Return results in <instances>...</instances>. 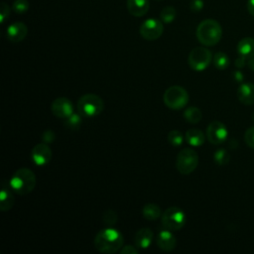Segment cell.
Masks as SVG:
<instances>
[{
    "label": "cell",
    "mask_w": 254,
    "mask_h": 254,
    "mask_svg": "<svg viewBox=\"0 0 254 254\" xmlns=\"http://www.w3.org/2000/svg\"><path fill=\"white\" fill-rule=\"evenodd\" d=\"M246 64V58L239 55V57L235 60V66L236 67H243Z\"/></svg>",
    "instance_id": "obj_35"
},
{
    "label": "cell",
    "mask_w": 254,
    "mask_h": 254,
    "mask_svg": "<svg viewBox=\"0 0 254 254\" xmlns=\"http://www.w3.org/2000/svg\"><path fill=\"white\" fill-rule=\"evenodd\" d=\"M28 34V28L26 24L22 22H15L12 23L6 32L7 39L12 43H20L22 42Z\"/></svg>",
    "instance_id": "obj_14"
},
{
    "label": "cell",
    "mask_w": 254,
    "mask_h": 254,
    "mask_svg": "<svg viewBox=\"0 0 254 254\" xmlns=\"http://www.w3.org/2000/svg\"><path fill=\"white\" fill-rule=\"evenodd\" d=\"M233 76H234V79L236 81H242L243 80V74L241 71L239 70H236L234 73H233Z\"/></svg>",
    "instance_id": "obj_37"
},
{
    "label": "cell",
    "mask_w": 254,
    "mask_h": 254,
    "mask_svg": "<svg viewBox=\"0 0 254 254\" xmlns=\"http://www.w3.org/2000/svg\"><path fill=\"white\" fill-rule=\"evenodd\" d=\"M9 16V7L6 3H1V7H0V18H1V23H3L5 21V19Z\"/></svg>",
    "instance_id": "obj_32"
},
{
    "label": "cell",
    "mask_w": 254,
    "mask_h": 254,
    "mask_svg": "<svg viewBox=\"0 0 254 254\" xmlns=\"http://www.w3.org/2000/svg\"><path fill=\"white\" fill-rule=\"evenodd\" d=\"M203 6V3L201 0H191L190 3V10H192L193 12H197L200 11L201 8Z\"/></svg>",
    "instance_id": "obj_34"
},
{
    "label": "cell",
    "mask_w": 254,
    "mask_h": 254,
    "mask_svg": "<svg viewBox=\"0 0 254 254\" xmlns=\"http://www.w3.org/2000/svg\"><path fill=\"white\" fill-rule=\"evenodd\" d=\"M52 150L47 143H39L31 151V160L36 166H46L52 160Z\"/></svg>",
    "instance_id": "obj_11"
},
{
    "label": "cell",
    "mask_w": 254,
    "mask_h": 254,
    "mask_svg": "<svg viewBox=\"0 0 254 254\" xmlns=\"http://www.w3.org/2000/svg\"><path fill=\"white\" fill-rule=\"evenodd\" d=\"M138 248L132 245H126L120 249L121 254H138Z\"/></svg>",
    "instance_id": "obj_33"
},
{
    "label": "cell",
    "mask_w": 254,
    "mask_h": 254,
    "mask_svg": "<svg viewBox=\"0 0 254 254\" xmlns=\"http://www.w3.org/2000/svg\"><path fill=\"white\" fill-rule=\"evenodd\" d=\"M126 3L129 13L135 17L144 16L150 8L149 0H127Z\"/></svg>",
    "instance_id": "obj_18"
},
{
    "label": "cell",
    "mask_w": 254,
    "mask_h": 254,
    "mask_svg": "<svg viewBox=\"0 0 254 254\" xmlns=\"http://www.w3.org/2000/svg\"><path fill=\"white\" fill-rule=\"evenodd\" d=\"M93 243L95 249L100 253L113 254L123 247L124 238L119 230L109 226L96 233Z\"/></svg>",
    "instance_id": "obj_1"
},
{
    "label": "cell",
    "mask_w": 254,
    "mask_h": 254,
    "mask_svg": "<svg viewBox=\"0 0 254 254\" xmlns=\"http://www.w3.org/2000/svg\"><path fill=\"white\" fill-rule=\"evenodd\" d=\"M142 214L147 220H156L161 215V208L156 203H147L142 208Z\"/></svg>",
    "instance_id": "obj_21"
},
{
    "label": "cell",
    "mask_w": 254,
    "mask_h": 254,
    "mask_svg": "<svg viewBox=\"0 0 254 254\" xmlns=\"http://www.w3.org/2000/svg\"><path fill=\"white\" fill-rule=\"evenodd\" d=\"M247 9H248V12L254 16V0H248L247 2Z\"/></svg>",
    "instance_id": "obj_36"
},
{
    "label": "cell",
    "mask_w": 254,
    "mask_h": 254,
    "mask_svg": "<svg viewBox=\"0 0 254 254\" xmlns=\"http://www.w3.org/2000/svg\"><path fill=\"white\" fill-rule=\"evenodd\" d=\"M161 221L164 228L172 231L180 230L186 223L185 211L179 206H171L162 213Z\"/></svg>",
    "instance_id": "obj_6"
},
{
    "label": "cell",
    "mask_w": 254,
    "mask_h": 254,
    "mask_svg": "<svg viewBox=\"0 0 254 254\" xmlns=\"http://www.w3.org/2000/svg\"><path fill=\"white\" fill-rule=\"evenodd\" d=\"M238 54L246 59H250L254 56V39L250 37L243 38L237 45Z\"/></svg>",
    "instance_id": "obj_20"
},
{
    "label": "cell",
    "mask_w": 254,
    "mask_h": 254,
    "mask_svg": "<svg viewBox=\"0 0 254 254\" xmlns=\"http://www.w3.org/2000/svg\"><path fill=\"white\" fill-rule=\"evenodd\" d=\"M198 165L197 153L190 148L183 149L177 156L176 167L178 171L183 175H189L192 173Z\"/></svg>",
    "instance_id": "obj_7"
},
{
    "label": "cell",
    "mask_w": 254,
    "mask_h": 254,
    "mask_svg": "<svg viewBox=\"0 0 254 254\" xmlns=\"http://www.w3.org/2000/svg\"><path fill=\"white\" fill-rule=\"evenodd\" d=\"M167 139H168V142L172 146L179 147L184 142V135L179 130H172V131L169 132V134L167 136Z\"/></svg>",
    "instance_id": "obj_25"
},
{
    "label": "cell",
    "mask_w": 254,
    "mask_h": 254,
    "mask_svg": "<svg viewBox=\"0 0 254 254\" xmlns=\"http://www.w3.org/2000/svg\"><path fill=\"white\" fill-rule=\"evenodd\" d=\"M117 220H118V215H117V213H116L114 210H112V209L106 210V211L103 213V215H102V221H103V223H104L105 225H107V226H110V227H111L112 225L116 224Z\"/></svg>",
    "instance_id": "obj_28"
},
{
    "label": "cell",
    "mask_w": 254,
    "mask_h": 254,
    "mask_svg": "<svg viewBox=\"0 0 254 254\" xmlns=\"http://www.w3.org/2000/svg\"><path fill=\"white\" fill-rule=\"evenodd\" d=\"M82 117L83 116L80 113H72L64 119V125L69 129H77L82 123Z\"/></svg>",
    "instance_id": "obj_24"
},
{
    "label": "cell",
    "mask_w": 254,
    "mask_h": 254,
    "mask_svg": "<svg viewBox=\"0 0 254 254\" xmlns=\"http://www.w3.org/2000/svg\"><path fill=\"white\" fill-rule=\"evenodd\" d=\"M9 184L15 193L19 195H26L35 189V173L28 168H20L12 175Z\"/></svg>",
    "instance_id": "obj_3"
},
{
    "label": "cell",
    "mask_w": 254,
    "mask_h": 254,
    "mask_svg": "<svg viewBox=\"0 0 254 254\" xmlns=\"http://www.w3.org/2000/svg\"><path fill=\"white\" fill-rule=\"evenodd\" d=\"M15 204V198L13 194V190L10 187V184L4 182L2 184L0 191V210L7 211L10 210Z\"/></svg>",
    "instance_id": "obj_15"
},
{
    "label": "cell",
    "mask_w": 254,
    "mask_h": 254,
    "mask_svg": "<svg viewBox=\"0 0 254 254\" xmlns=\"http://www.w3.org/2000/svg\"><path fill=\"white\" fill-rule=\"evenodd\" d=\"M195 35L200 44L206 47H211L220 41L222 37V29L217 21L213 19H205L198 24Z\"/></svg>",
    "instance_id": "obj_2"
},
{
    "label": "cell",
    "mask_w": 254,
    "mask_h": 254,
    "mask_svg": "<svg viewBox=\"0 0 254 254\" xmlns=\"http://www.w3.org/2000/svg\"><path fill=\"white\" fill-rule=\"evenodd\" d=\"M212 56L208 49L204 47H195L189 54L188 64L193 70L201 71L209 65Z\"/></svg>",
    "instance_id": "obj_8"
},
{
    "label": "cell",
    "mask_w": 254,
    "mask_h": 254,
    "mask_svg": "<svg viewBox=\"0 0 254 254\" xmlns=\"http://www.w3.org/2000/svg\"><path fill=\"white\" fill-rule=\"evenodd\" d=\"M53 114L61 119H65L73 113V105L66 97L56 98L51 106Z\"/></svg>",
    "instance_id": "obj_12"
},
{
    "label": "cell",
    "mask_w": 254,
    "mask_h": 254,
    "mask_svg": "<svg viewBox=\"0 0 254 254\" xmlns=\"http://www.w3.org/2000/svg\"><path fill=\"white\" fill-rule=\"evenodd\" d=\"M189 99L188 91L180 85H172L168 87L163 95L165 105L174 110H180L185 107L188 104Z\"/></svg>",
    "instance_id": "obj_5"
},
{
    "label": "cell",
    "mask_w": 254,
    "mask_h": 254,
    "mask_svg": "<svg viewBox=\"0 0 254 254\" xmlns=\"http://www.w3.org/2000/svg\"><path fill=\"white\" fill-rule=\"evenodd\" d=\"M77 110L83 117H94L99 115L103 108L104 102L102 98L94 93L83 94L77 100Z\"/></svg>",
    "instance_id": "obj_4"
},
{
    "label": "cell",
    "mask_w": 254,
    "mask_h": 254,
    "mask_svg": "<svg viewBox=\"0 0 254 254\" xmlns=\"http://www.w3.org/2000/svg\"><path fill=\"white\" fill-rule=\"evenodd\" d=\"M156 242L158 247L165 252H170L174 250L177 245V239L175 235L172 233V230H169L167 228H164L158 233Z\"/></svg>",
    "instance_id": "obj_13"
},
{
    "label": "cell",
    "mask_w": 254,
    "mask_h": 254,
    "mask_svg": "<svg viewBox=\"0 0 254 254\" xmlns=\"http://www.w3.org/2000/svg\"><path fill=\"white\" fill-rule=\"evenodd\" d=\"M185 139L187 143L190 144V146L198 147L204 143L205 136L201 130L196 128H190L186 132Z\"/></svg>",
    "instance_id": "obj_19"
},
{
    "label": "cell",
    "mask_w": 254,
    "mask_h": 254,
    "mask_svg": "<svg viewBox=\"0 0 254 254\" xmlns=\"http://www.w3.org/2000/svg\"><path fill=\"white\" fill-rule=\"evenodd\" d=\"M214 162L219 166L226 165L230 160V155L225 149H218L213 154Z\"/></svg>",
    "instance_id": "obj_26"
},
{
    "label": "cell",
    "mask_w": 254,
    "mask_h": 254,
    "mask_svg": "<svg viewBox=\"0 0 254 254\" xmlns=\"http://www.w3.org/2000/svg\"><path fill=\"white\" fill-rule=\"evenodd\" d=\"M160 18L164 23H172L176 18V9L172 6L165 7L160 13Z\"/></svg>",
    "instance_id": "obj_27"
},
{
    "label": "cell",
    "mask_w": 254,
    "mask_h": 254,
    "mask_svg": "<svg viewBox=\"0 0 254 254\" xmlns=\"http://www.w3.org/2000/svg\"><path fill=\"white\" fill-rule=\"evenodd\" d=\"M229 58L226 54L222 52H218L213 57V64L216 68L222 70L225 69L229 65Z\"/></svg>",
    "instance_id": "obj_23"
},
{
    "label": "cell",
    "mask_w": 254,
    "mask_h": 254,
    "mask_svg": "<svg viewBox=\"0 0 254 254\" xmlns=\"http://www.w3.org/2000/svg\"><path fill=\"white\" fill-rule=\"evenodd\" d=\"M56 139V134L52 130H46L42 135V140L45 143H52Z\"/></svg>",
    "instance_id": "obj_31"
},
{
    "label": "cell",
    "mask_w": 254,
    "mask_h": 254,
    "mask_svg": "<svg viewBox=\"0 0 254 254\" xmlns=\"http://www.w3.org/2000/svg\"><path fill=\"white\" fill-rule=\"evenodd\" d=\"M153 231L149 227H143L140 228L134 237V243L135 246L138 249H147L152 243L153 240Z\"/></svg>",
    "instance_id": "obj_16"
},
{
    "label": "cell",
    "mask_w": 254,
    "mask_h": 254,
    "mask_svg": "<svg viewBox=\"0 0 254 254\" xmlns=\"http://www.w3.org/2000/svg\"><path fill=\"white\" fill-rule=\"evenodd\" d=\"M237 97L243 104H254V84L250 82L241 83L237 89Z\"/></svg>",
    "instance_id": "obj_17"
},
{
    "label": "cell",
    "mask_w": 254,
    "mask_h": 254,
    "mask_svg": "<svg viewBox=\"0 0 254 254\" xmlns=\"http://www.w3.org/2000/svg\"><path fill=\"white\" fill-rule=\"evenodd\" d=\"M253 120H254V114H253Z\"/></svg>",
    "instance_id": "obj_39"
},
{
    "label": "cell",
    "mask_w": 254,
    "mask_h": 254,
    "mask_svg": "<svg viewBox=\"0 0 254 254\" xmlns=\"http://www.w3.org/2000/svg\"><path fill=\"white\" fill-rule=\"evenodd\" d=\"M184 117H185L187 122H189L190 124H196L201 120L202 113H201V110L199 108L191 106V107H189L185 110Z\"/></svg>",
    "instance_id": "obj_22"
},
{
    "label": "cell",
    "mask_w": 254,
    "mask_h": 254,
    "mask_svg": "<svg viewBox=\"0 0 254 254\" xmlns=\"http://www.w3.org/2000/svg\"><path fill=\"white\" fill-rule=\"evenodd\" d=\"M228 135L226 126L217 120L212 121L206 128V138L213 145L222 144Z\"/></svg>",
    "instance_id": "obj_10"
},
{
    "label": "cell",
    "mask_w": 254,
    "mask_h": 254,
    "mask_svg": "<svg viewBox=\"0 0 254 254\" xmlns=\"http://www.w3.org/2000/svg\"><path fill=\"white\" fill-rule=\"evenodd\" d=\"M139 32L141 37L144 38L145 40L154 41L159 39L162 36L164 32V26L162 21L155 18H151V19L145 20L141 24Z\"/></svg>",
    "instance_id": "obj_9"
},
{
    "label": "cell",
    "mask_w": 254,
    "mask_h": 254,
    "mask_svg": "<svg viewBox=\"0 0 254 254\" xmlns=\"http://www.w3.org/2000/svg\"><path fill=\"white\" fill-rule=\"evenodd\" d=\"M29 7L30 4L27 0H15L12 4V9L18 14L26 13L29 10Z\"/></svg>",
    "instance_id": "obj_29"
},
{
    "label": "cell",
    "mask_w": 254,
    "mask_h": 254,
    "mask_svg": "<svg viewBox=\"0 0 254 254\" xmlns=\"http://www.w3.org/2000/svg\"><path fill=\"white\" fill-rule=\"evenodd\" d=\"M244 140L248 147L254 149V126L250 127L246 130L245 135H244Z\"/></svg>",
    "instance_id": "obj_30"
},
{
    "label": "cell",
    "mask_w": 254,
    "mask_h": 254,
    "mask_svg": "<svg viewBox=\"0 0 254 254\" xmlns=\"http://www.w3.org/2000/svg\"><path fill=\"white\" fill-rule=\"evenodd\" d=\"M248 67L251 69V70H253L254 71V56L252 57V58H250V59H248Z\"/></svg>",
    "instance_id": "obj_38"
}]
</instances>
